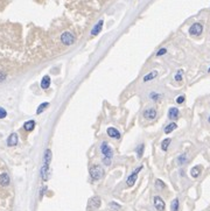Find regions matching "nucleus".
<instances>
[{
  "label": "nucleus",
  "mask_w": 210,
  "mask_h": 211,
  "mask_svg": "<svg viewBox=\"0 0 210 211\" xmlns=\"http://www.w3.org/2000/svg\"><path fill=\"white\" fill-rule=\"evenodd\" d=\"M100 152L103 154V162L105 163V166H110L111 165V160H112V149L111 147L109 146V143L106 141L102 142L100 145Z\"/></svg>",
  "instance_id": "obj_1"
},
{
  "label": "nucleus",
  "mask_w": 210,
  "mask_h": 211,
  "mask_svg": "<svg viewBox=\"0 0 210 211\" xmlns=\"http://www.w3.org/2000/svg\"><path fill=\"white\" fill-rule=\"evenodd\" d=\"M89 171H90V176H91V179L94 181H98V180H100L104 176V169L102 168V166H99V165L92 166Z\"/></svg>",
  "instance_id": "obj_2"
},
{
  "label": "nucleus",
  "mask_w": 210,
  "mask_h": 211,
  "mask_svg": "<svg viewBox=\"0 0 210 211\" xmlns=\"http://www.w3.org/2000/svg\"><path fill=\"white\" fill-rule=\"evenodd\" d=\"M61 41L63 44L66 46H71L72 43L75 42V36L70 33V32H64L62 35H61Z\"/></svg>",
  "instance_id": "obj_3"
},
{
  "label": "nucleus",
  "mask_w": 210,
  "mask_h": 211,
  "mask_svg": "<svg viewBox=\"0 0 210 211\" xmlns=\"http://www.w3.org/2000/svg\"><path fill=\"white\" fill-rule=\"evenodd\" d=\"M141 169H142V167L140 166V167H138V168L134 170L133 174H131V175L128 176V179H127V181H126L127 187H133V185H134V183L137 181V177H138V174H139V171Z\"/></svg>",
  "instance_id": "obj_4"
},
{
  "label": "nucleus",
  "mask_w": 210,
  "mask_h": 211,
  "mask_svg": "<svg viewBox=\"0 0 210 211\" xmlns=\"http://www.w3.org/2000/svg\"><path fill=\"white\" fill-rule=\"evenodd\" d=\"M154 207L158 211H164L166 208V204L164 202V199L160 196H155L154 197Z\"/></svg>",
  "instance_id": "obj_5"
},
{
  "label": "nucleus",
  "mask_w": 210,
  "mask_h": 211,
  "mask_svg": "<svg viewBox=\"0 0 210 211\" xmlns=\"http://www.w3.org/2000/svg\"><path fill=\"white\" fill-rule=\"evenodd\" d=\"M202 32H203V26H202L201 24H194V25L189 28V34H190V35L197 36V35H200Z\"/></svg>",
  "instance_id": "obj_6"
},
{
  "label": "nucleus",
  "mask_w": 210,
  "mask_h": 211,
  "mask_svg": "<svg viewBox=\"0 0 210 211\" xmlns=\"http://www.w3.org/2000/svg\"><path fill=\"white\" fill-rule=\"evenodd\" d=\"M89 208L90 209H98L100 207V198L98 196L96 197H92L90 201H89Z\"/></svg>",
  "instance_id": "obj_7"
},
{
  "label": "nucleus",
  "mask_w": 210,
  "mask_h": 211,
  "mask_svg": "<svg viewBox=\"0 0 210 211\" xmlns=\"http://www.w3.org/2000/svg\"><path fill=\"white\" fill-rule=\"evenodd\" d=\"M144 117L148 120H152L156 117V110L155 109H147L144 111Z\"/></svg>",
  "instance_id": "obj_8"
},
{
  "label": "nucleus",
  "mask_w": 210,
  "mask_h": 211,
  "mask_svg": "<svg viewBox=\"0 0 210 211\" xmlns=\"http://www.w3.org/2000/svg\"><path fill=\"white\" fill-rule=\"evenodd\" d=\"M108 134H109V137H111L113 139H119V138H120L119 131L116 129L114 127H109V128H108Z\"/></svg>",
  "instance_id": "obj_9"
},
{
  "label": "nucleus",
  "mask_w": 210,
  "mask_h": 211,
  "mask_svg": "<svg viewBox=\"0 0 210 211\" xmlns=\"http://www.w3.org/2000/svg\"><path fill=\"white\" fill-rule=\"evenodd\" d=\"M10 176H8V174H6V173H2L1 175H0V184L2 185V187H6V185H8L10 184Z\"/></svg>",
  "instance_id": "obj_10"
},
{
  "label": "nucleus",
  "mask_w": 210,
  "mask_h": 211,
  "mask_svg": "<svg viewBox=\"0 0 210 211\" xmlns=\"http://www.w3.org/2000/svg\"><path fill=\"white\" fill-rule=\"evenodd\" d=\"M168 117H169V119H173V120L178 119V117H179V110H178L176 107H172V109H169Z\"/></svg>",
  "instance_id": "obj_11"
},
{
  "label": "nucleus",
  "mask_w": 210,
  "mask_h": 211,
  "mask_svg": "<svg viewBox=\"0 0 210 211\" xmlns=\"http://www.w3.org/2000/svg\"><path fill=\"white\" fill-rule=\"evenodd\" d=\"M16 143H18V135L15 133H12L7 139V145L8 146H15Z\"/></svg>",
  "instance_id": "obj_12"
},
{
  "label": "nucleus",
  "mask_w": 210,
  "mask_h": 211,
  "mask_svg": "<svg viewBox=\"0 0 210 211\" xmlns=\"http://www.w3.org/2000/svg\"><path fill=\"white\" fill-rule=\"evenodd\" d=\"M102 28H103V21L100 20L97 25L94 27V29L91 30V35H97V34H99V32L102 30Z\"/></svg>",
  "instance_id": "obj_13"
},
{
  "label": "nucleus",
  "mask_w": 210,
  "mask_h": 211,
  "mask_svg": "<svg viewBox=\"0 0 210 211\" xmlns=\"http://www.w3.org/2000/svg\"><path fill=\"white\" fill-rule=\"evenodd\" d=\"M48 169H49V166L43 165V167H42L41 169V177L43 181H47V180H48Z\"/></svg>",
  "instance_id": "obj_14"
},
{
  "label": "nucleus",
  "mask_w": 210,
  "mask_h": 211,
  "mask_svg": "<svg viewBox=\"0 0 210 211\" xmlns=\"http://www.w3.org/2000/svg\"><path fill=\"white\" fill-rule=\"evenodd\" d=\"M49 85H50V78H49V76H44L41 81V87L42 89H48Z\"/></svg>",
  "instance_id": "obj_15"
},
{
  "label": "nucleus",
  "mask_w": 210,
  "mask_h": 211,
  "mask_svg": "<svg viewBox=\"0 0 210 211\" xmlns=\"http://www.w3.org/2000/svg\"><path fill=\"white\" fill-rule=\"evenodd\" d=\"M156 76H158V71H156V70L152 71V72H150L148 75H146V76L144 77V82H148V81H152V79H154Z\"/></svg>",
  "instance_id": "obj_16"
},
{
  "label": "nucleus",
  "mask_w": 210,
  "mask_h": 211,
  "mask_svg": "<svg viewBox=\"0 0 210 211\" xmlns=\"http://www.w3.org/2000/svg\"><path fill=\"white\" fill-rule=\"evenodd\" d=\"M50 161H52V152H50V149H47L44 153V165L49 166Z\"/></svg>",
  "instance_id": "obj_17"
},
{
  "label": "nucleus",
  "mask_w": 210,
  "mask_h": 211,
  "mask_svg": "<svg viewBox=\"0 0 210 211\" xmlns=\"http://www.w3.org/2000/svg\"><path fill=\"white\" fill-rule=\"evenodd\" d=\"M34 127H35V121H34V120H29V121H27V123L24 125V128H25L27 132L33 131V129H34Z\"/></svg>",
  "instance_id": "obj_18"
},
{
  "label": "nucleus",
  "mask_w": 210,
  "mask_h": 211,
  "mask_svg": "<svg viewBox=\"0 0 210 211\" xmlns=\"http://www.w3.org/2000/svg\"><path fill=\"white\" fill-rule=\"evenodd\" d=\"M176 127H178V125H176L175 123H170L169 125H167V126L165 127V133H166V134H169V133H172V132H173V131H174Z\"/></svg>",
  "instance_id": "obj_19"
},
{
  "label": "nucleus",
  "mask_w": 210,
  "mask_h": 211,
  "mask_svg": "<svg viewBox=\"0 0 210 211\" xmlns=\"http://www.w3.org/2000/svg\"><path fill=\"white\" fill-rule=\"evenodd\" d=\"M201 174V167L200 166H196V167H194V168L190 170V175L193 176V177H198V175Z\"/></svg>",
  "instance_id": "obj_20"
},
{
  "label": "nucleus",
  "mask_w": 210,
  "mask_h": 211,
  "mask_svg": "<svg viewBox=\"0 0 210 211\" xmlns=\"http://www.w3.org/2000/svg\"><path fill=\"white\" fill-rule=\"evenodd\" d=\"M169 143H170V139H165V140L161 142V149H162L164 152H166V151L168 149Z\"/></svg>",
  "instance_id": "obj_21"
},
{
  "label": "nucleus",
  "mask_w": 210,
  "mask_h": 211,
  "mask_svg": "<svg viewBox=\"0 0 210 211\" xmlns=\"http://www.w3.org/2000/svg\"><path fill=\"white\" fill-rule=\"evenodd\" d=\"M48 106H49V104H48V103H43V104H41V105L39 106V109L36 110V113H38V114L42 113L44 110H46V109H47V107H48Z\"/></svg>",
  "instance_id": "obj_22"
},
{
  "label": "nucleus",
  "mask_w": 210,
  "mask_h": 211,
  "mask_svg": "<svg viewBox=\"0 0 210 211\" xmlns=\"http://www.w3.org/2000/svg\"><path fill=\"white\" fill-rule=\"evenodd\" d=\"M170 208H172V211H178V209H179V199H178V198H175V199L172 202Z\"/></svg>",
  "instance_id": "obj_23"
},
{
  "label": "nucleus",
  "mask_w": 210,
  "mask_h": 211,
  "mask_svg": "<svg viewBox=\"0 0 210 211\" xmlns=\"http://www.w3.org/2000/svg\"><path fill=\"white\" fill-rule=\"evenodd\" d=\"M155 188L160 190V189H164V188H166V184L162 182L161 180H156V181H155Z\"/></svg>",
  "instance_id": "obj_24"
},
{
  "label": "nucleus",
  "mask_w": 210,
  "mask_h": 211,
  "mask_svg": "<svg viewBox=\"0 0 210 211\" xmlns=\"http://www.w3.org/2000/svg\"><path fill=\"white\" fill-rule=\"evenodd\" d=\"M178 162H179V165H183V163H186V162H187V155L186 154L180 155V156L178 157Z\"/></svg>",
  "instance_id": "obj_25"
},
{
  "label": "nucleus",
  "mask_w": 210,
  "mask_h": 211,
  "mask_svg": "<svg viewBox=\"0 0 210 211\" xmlns=\"http://www.w3.org/2000/svg\"><path fill=\"white\" fill-rule=\"evenodd\" d=\"M144 143H141L138 146V148H137V153H138V157H141L142 156V153H144Z\"/></svg>",
  "instance_id": "obj_26"
},
{
  "label": "nucleus",
  "mask_w": 210,
  "mask_h": 211,
  "mask_svg": "<svg viewBox=\"0 0 210 211\" xmlns=\"http://www.w3.org/2000/svg\"><path fill=\"white\" fill-rule=\"evenodd\" d=\"M110 208H111L112 210H119V209H120V205H119L118 203L111 202V203H110Z\"/></svg>",
  "instance_id": "obj_27"
},
{
  "label": "nucleus",
  "mask_w": 210,
  "mask_h": 211,
  "mask_svg": "<svg viewBox=\"0 0 210 211\" xmlns=\"http://www.w3.org/2000/svg\"><path fill=\"white\" fill-rule=\"evenodd\" d=\"M5 79H6V72L0 70V82H4Z\"/></svg>",
  "instance_id": "obj_28"
},
{
  "label": "nucleus",
  "mask_w": 210,
  "mask_h": 211,
  "mask_svg": "<svg viewBox=\"0 0 210 211\" xmlns=\"http://www.w3.org/2000/svg\"><path fill=\"white\" fill-rule=\"evenodd\" d=\"M167 53V49H165V48H162V49H160L158 53H156V56H161V55H165Z\"/></svg>",
  "instance_id": "obj_29"
},
{
  "label": "nucleus",
  "mask_w": 210,
  "mask_h": 211,
  "mask_svg": "<svg viewBox=\"0 0 210 211\" xmlns=\"http://www.w3.org/2000/svg\"><path fill=\"white\" fill-rule=\"evenodd\" d=\"M175 81H178V82L182 81V71H179V72L175 75Z\"/></svg>",
  "instance_id": "obj_30"
},
{
  "label": "nucleus",
  "mask_w": 210,
  "mask_h": 211,
  "mask_svg": "<svg viewBox=\"0 0 210 211\" xmlns=\"http://www.w3.org/2000/svg\"><path fill=\"white\" fill-rule=\"evenodd\" d=\"M7 115V112L2 109V107H0V119H2V118H5Z\"/></svg>",
  "instance_id": "obj_31"
},
{
  "label": "nucleus",
  "mask_w": 210,
  "mask_h": 211,
  "mask_svg": "<svg viewBox=\"0 0 210 211\" xmlns=\"http://www.w3.org/2000/svg\"><path fill=\"white\" fill-rule=\"evenodd\" d=\"M184 99H186L184 96H179V97L176 98V103H178V104H182V103L184 101Z\"/></svg>",
  "instance_id": "obj_32"
},
{
  "label": "nucleus",
  "mask_w": 210,
  "mask_h": 211,
  "mask_svg": "<svg viewBox=\"0 0 210 211\" xmlns=\"http://www.w3.org/2000/svg\"><path fill=\"white\" fill-rule=\"evenodd\" d=\"M158 97H159V95H156V93L151 95V98H153V99H158Z\"/></svg>",
  "instance_id": "obj_33"
},
{
  "label": "nucleus",
  "mask_w": 210,
  "mask_h": 211,
  "mask_svg": "<svg viewBox=\"0 0 210 211\" xmlns=\"http://www.w3.org/2000/svg\"><path fill=\"white\" fill-rule=\"evenodd\" d=\"M208 72H210V68H209V70H208Z\"/></svg>",
  "instance_id": "obj_34"
},
{
  "label": "nucleus",
  "mask_w": 210,
  "mask_h": 211,
  "mask_svg": "<svg viewBox=\"0 0 210 211\" xmlns=\"http://www.w3.org/2000/svg\"><path fill=\"white\" fill-rule=\"evenodd\" d=\"M209 121H210V117H209Z\"/></svg>",
  "instance_id": "obj_35"
}]
</instances>
